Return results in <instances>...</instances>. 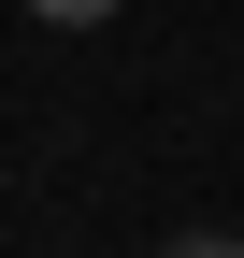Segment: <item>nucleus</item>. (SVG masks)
I'll return each instance as SVG.
<instances>
[{"label":"nucleus","mask_w":244,"mask_h":258,"mask_svg":"<svg viewBox=\"0 0 244 258\" xmlns=\"http://www.w3.org/2000/svg\"><path fill=\"white\" fill-rule=\"evenodd\" d=\"M29 15H57V29H101V15H115V0H29Z\"/></svg>","instance_id":"obj_1"},{"label":"nucleus","mask_w":244,"mask_h":258,"mask_svg":"<svg viewBox=\"0 0 244 258\" xmlns=\"http://www.w3.org/2000/svg\"><path fill=\"white\" fill-rule=\"evenodd\" d=\"M172 258H244V244H216V230H201V244H172Z\"/></svg>","instance_id":"obj_2"}]
</instances>
